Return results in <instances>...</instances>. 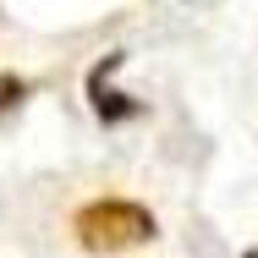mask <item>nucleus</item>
Instances as JSON below:
<instances>
[{
  "mask_svg": "<svg viewBox=\"0 0 258 258\" xmlns=\"http://www.w3.org/2000/svg\"><path fill=\"white\" fill-rule=\"evenodd\" d=\"M28 94H33V88H28V77H22V72H0V121H6V115H17V110L28 104Z\"/></svg>",
  "mask_w": 258,
  "mask_h": 258,
  "instance_id": "3",
  "label": "nucleus"
},
{
  "mask_svg": "<svg viewBox=\"0 0 258 258\" xmlns=\"http://www.w3.org/2000/svg\"><path fill=\"white\" fill-rule=\"evenodd\" d=\"M242 258H258V247H247V253H242Z\"/></svg>",
  "mask_w": 258,
  "mask_h": 258,
  "instance_id": "4",
  "label": "nucleus"
},
{
  "mask_svg": "<svg viewBox=\"0 0 258 258\" xmlns=\"http://www.w3.org/2000/svg\"><path fill=\"white\" fill-rule=\"evenodd\" d=\"M126 66V50H104L94 66H88V77H83V94H88V110H94V121L99 126H126V121H138L143 115V99H132V94H121L110 77Z\"/></svg>",
  "mask_w": 258,
  "mask_h": 258,
  "instance_id": "2",
  "label": "nucleus"
},
{
  "mask_svg": "<svg viewBox=\"0 0 258 258\" xmlns=\"http://www.w3.org/2000/svg\"><path fill=\"white\" fill-rule=\"evenodd\" d=\"M66 231H72V242L83 253L110 258V253H126V247H149L159 236V220L138 198H88V204L72 209Z\"/></svg>",
  "mask_w": 258,
  "mask_h": 258,
  "instance_id": "1",
  "label": "nucleus"
}]
</instances>
